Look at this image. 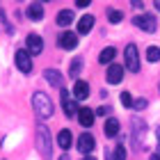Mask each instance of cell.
Listing matches in <instances>:
<instances>
[{"mask_svg": "<svg viewBox=\"0 0 160 160\" xmlns=\"http://www.w3.org/2000/svg\"><path fill=\"white\" fill-rule=\"evenodd\" d=\"M133 105L137 108V110H144V108H147V98H137V101H135Z\"/></svg>", "mask_w": 160, "mask_h": 160, "instance_id": "cell-25", "label": "cell"}, {"mask_svg": "<svg viewBox=\"0 0 160 160\" xmlns=\"http://www.w3.org/2000/svg\"><path fill=\"white\" fill-rule=\"evenodd\" d=\"M76 5H78V7H87V5H89V0H78Z\"/></svg>", "mask_w": 160, "mask_h": 160, "instance_id": "cell-26", "label": "cell"}, {"mask_svg": "<svg viewBox=\"0 0 160 160\" xmlns=\"http://www.w3.org/2000/svg\"><path fill=\"white\" fill-rule=\"evenodd\" d=\"M121 105H123V108H133V96H130L128 92L121 94Z\"/></svg>", "mask_w": 160, "mask_h": 160, "instance_id": "cell-24", "label": "cell"}, {"mask_svg": "<svg viewBox=\"0 0 160 160\" xmlns=\"http://www.w3.org/2000/svg\"><path fill=\"white\" fill-rule=\"evenodd\" d=\"M16 67L23 71V73H30V71H32V55L28 53L25 48L16 53Z\"/></svg>", "mask_w": 160, "mask_h": 160, "instance_id": "cell-7", "label": "cell"}, {"mask_svg": "<svg viewBox=\"0 0 160 160\" xmlns=\"http://www.w3.org/2000/svg\"><path fill=\"white\" fill-rule=\"evenodd\" d=\"M37 149L46 160L50 158V135H48V128H43L41 123L37 126Z\"/></svg>", "mask_w": 160, "mask_h": 160, "instance_id": "cell-3", "label": "cell"}, {"mask_svg": "<svg viewBox=\"0 0 160 160\" xmlns=\"http://www.w3.org/2000/svg\"><path fill=\"white\" fill-rule=\"evenodd\" d=\"M151 160H160V153H158V151H156L153 156H151Z\"/></svg>", "mask_w": 160, "mask_h": 160, "instance_id": "cell-27", "label": "cell"}, {"mask_svg": "<svg viewBox=\"0 0 160 160\" xmlns=\"http://www.w3.org/2000/svg\"><path fill=\"white\" fill-rule=\"evenodd\" d=\"M108 160H110V158H108Z\"/></svg>", "mask_w": 160, "mask_h": 160, "instance_id": "cell-32", "label": "cell"}, {"mask_svg": "<svg viewBox=\"0 0 160 160\" xmlns=\"http://www.w3.org/2000/svg\"><path fill=\"white\" fill-rule=\"evenodd\" d=\"M80 67H82V60H80V57H76V60L71 62V69H69L71 78H78V73H80Z\"/></svg>", "mask_w": 160, "mask_h": 160, "instance_id": "cell-22", "label": "cell"}, {"mask_svg": "<svg viewBox=\"0 0 160 160\" xmlns=\"http://www.w3.org/2000/svg\"><path fill=\"white\" fill-rule=\"evenodd\" d=\"M57 144H60L64 151L71 149V144H73V135H71L69 128H62V130H60V135H57Z\"/></svg>", "mask_w": 160, "mask_h": 160, "instance_id": "cell-12", "label": "cell"}, {"mask_svg": "<svg viewBox=\"0 0 160 160\" xmlns=\"http://www.w3.org/2000/svg\"><path fill=\"white\" fill-rule=\"evenodd\" d=\"M94 147H96V142H94V135H89V133H82L78 137V151L82 156H89L92 151H94Z\"/></svg>", "mask_w": 160, "mask_h": 160, "instance_id": "cell-6", "label": "cell"}, {"mask_svg": "<svg viewBox=\"0 0 160 160\" xmlns=\"http://www.w3.org/2000/svg\"><path fill=\"white\" fill-rule=\"evenodd\" d=\"M32 105H34V112H37L39 119H50L53 117V101H50L43 92H37L32 96Z\"/></svg>", "mask_w": 160, "mask_h": 160, "instance_id": "cell-1", "label": "cell"}, {"mask_svg": "<svg viewBox=\"0 0 160 160\" xmlns=\"http://www.w3.org/2000/svg\"><path fill=\"white\" fill-rule=\"evenodd\" d=\"M156 9L160 12V0H156Z\"/></svg>", "mask_w": 160, "mask_h": 160, "instance_id": "cell-30", "label": "cell"}, {"mask_svg": "<svg viewBox=\"0 0 160 160\" xmlns=\"http://www.w3.org/2000/svg\"><path fill=\"white\" fill-rule=\"evenodd\" d=\"M82 160H96V158H94V156H85Z\"/></svg>", "mask_w": 160, "mask_h": 160, "instance_id": "cell-28", "label": "cell"}, {"mask_svg": "<svg viewBox=\"0 0 160 160\" xmlns=\"http://www.w3.org/2000/svg\"><path fill=\"white\" fill-rule=\"evenodd\" d=\"M0 21H2V23H5V14H2V9H0Z\"/></svg>", "mask_w": 160, "mask_h": 160, "instance_id": "cell-29", "label": "cell"}, {"mask_svg": "<svg viewBox=\"0 0 160 160\" xmlns=\"http://www.w3.org/2000/svg\"><path fill=\"white\" fill-rule=\"evenodd\" d=\"M123 78V67L121 64H110V69H108V82L110 85H119Z\"/></svg>", "mask_w": 160, "mask_h": 160, "instance_id": "cell-10", "label": "cell"}, {"mask_svg": "<svg viewBox=\"0 0 160 160\" xmlns=\"http://www.w3.org/2000/svg\"><path fill=\"white\" fill-rule=\"evenodd\" d=\"M57 46L64 48V50H73V48L78 46V34L69 32V30H64L60 37H57Z\"/></svg>", "mask_w": 160, "mask_h": 160, "instance_id": "cell-5", "label": "cell"}, {"mask_svg": "<svg viewBox=\"0 0 160 160\" xmlns=\"http://www.w3.org/2000/svg\"><path fill=\"white\" fill-rule=\"evenodd\" d=\"M147 60H149V62H158V60H160V48H158V46H149Z\"/></svg>", "mask_w": 160, "mask_h": 160, "instance_id": "cell-20", "label": "cell"}, {"mask_svg": "<svg viewBox=\"0 0 160 160\" xmlns=\"http://www.w3.org/2000/svg\"><path fill=\"white\" fill-rule=\"evenodd\" d=\"M105 135L108 137H117L119 135V119H108L105 121Z\"/></svg>", "mask_w": 160, "mask_h": 160, "instance_id": "cell-17", "label": "cell"}, {"mask_svg": "<svg viewBox=\"0 0 160 160\" xmlns=\"http://www.w3.org/2000/svg\"><path fill=\"white\" fill-rule=\"evenodd\" d=\"M25 50L30 55H39L41 50H43V39L39 37V34H28V39H25Z\"/></svg>", "mask_w": 160, "mask_h": 160, "instance_id": "cell-8", "label": "cell"}, {"mask_svg": "<svg viewBox=\"0 0 160 160\" xmlns=\"http://www.w3.org/2000/svg\"><path fill=\"white\" fill-rule=\"evenodd\" d=\"M60 96H62V108H64V112H67L69 117H78V105H76V101L69 98V92L62 89Z\"/></svg>", "mask_w": 160, "mask_h": 160, "instance_id": "cell-9", "label": "cell"}, {"mask_svg": "<svg viewBox=\"0 0 160 160\" xmlns=\"http://www.w3.org/2000/svg\"><path fill=\"white\" fill-rule=\"evenodd\" d=\"M43 78H46V82H50L53 87H60L64 82L62 73H60V71H55V69H46V71H43Z\"/></svg>", "mask_w": 160, "mask_h": 160, "instance_id": "cell-13", "label": "cell"}, {"mask_svg": "<svg viewBox=\"0 0 160 160\" xmlns=\"http://www.w3.org/2000/svg\"><path fill=\"white\" fill-rule=\"evenodd\" d=\"M78 121L82 123L85 128H89L94 123V112L89 110V108H80V110H78Z\"/></svg>", "mask_w": 160, "mask_h": 160, "instance_id": "cell-14", "label": "cell"}, {"mask_svg": "<svg viewBox=\"0 0 160 160\" xmlns=\"http://www.w3.org/2000/svg\"><path fill=\"white\" fill-rule=\"evenodd\" d=\"M121 18H123V14L119 9H108V21L110 23H121Z\"/></svg>", "mask_w": 160, "mask_h": 160, "instance_id": "cell-21", "label": "cell"}, {"mask_svg": "<svg viewBox=\"0 0 160 160\" xmlns=\"http://www.w3.org/2000/svg\"><path fill=\"white\" fill-rule=\"evenodd\" d=\"M28 16H30L32 21H41V18H43V5H41V2L28 5Z\"/></svg>", "mask_w": 160, "mask_h": 160, "instance_id": "cell-15", "label": "cell"}, {"mask_svg": "<svg viewBox=\"0 0 160 160\" xmlns=\"http://www.w3.org/2000/svg\"><path fill=\"white\" fill-rule=\"evenodd\" d=\"M71 21H73V12L71 9H62L60 14H57V25L60 28H67Z\"/></svg>", "mask_w": 160, "mask_h": 160, "instance_id": "cell-18", "label": "cell"}, {"mask_svg": "<svg viewBox=\"0 0 160 160\" xmlns=\"http://www.w3.org/2000/svg\"><path fill=\"white\" fill-rule=\"evenodd\" d=\"M60 160H69V158H67V156H64V158H60Z\"/></svg>", "mask_w": 160, "mask_h": 160, "instance_id": "cell-31", "label": "cell"}, {"mask_svg": "<svg viewBox=\"0 0 160 160\" xmlns=\"http://www.w3.org/2000/svg\"><path fill=\"white\" fill-rule=\"evenodd\" d=\"M73 96L78 101H85L87 96H89V85L85 82V80H76V85H73Z\"/></svg>", "mask_w": 160, "mask_h": 160, "instance_id": "cell-11", "label": "cell"}, {"mask_svg": "<svg viewBox=\"0 0 160 160\" xmlns=\"http://www.w3.org/2000/svg\"><path fill=\"white\" fill-rule=\"evenodd\" d=\"M92 25H94V16L85 14V16L78 21V32H80V34H87V32L92 30Z\"/></svg>", "mask_w": 160, "mask_h": 160, "instance_id": "cell-16", "label": "cell"}, {"mask_svg": "<svg viewBox=\"0 0 160 160\" xmlns=\"http://www.w3.org/2000/svg\"><path fill=\"white\" fill-rule=\"evenodd\" d=\"M123 60H126V69L137 73L140 71V53H137V46L135 43H128L126 50H123Z\"/></svg>", "mask_w": 160, "mask_h": 160, "instance_id": "cell-2", "label": "cell"}, {"mask_svg": "<svg viewBox=\"0 0 160 160\" xmlns=\"http://www.w3.org/2000/svg\"><path fill=\"white\" fill-rule=\"evenodd\" d=\"M112 160H126V149H123L121 144H119L117 149H114V156H112Z\"/></svg>", "mask_w": 160, "mask_h": 160, "instance_id": "cell-23", "label": "cell"}, {"mask_svg": "<svg viewBox=\"0 0 160 160\" xmlns=\"http://www.w3.org/2000/svg\"><path fill=\"white\" fill-rule=\"evenodd\" d=\"M114 55H117V48H112V46H110V48H105L103 53L98 55V62H101V64H110V62L114 60Z\"/></svg>", "mask_w": 160, "mask_h": 160, "instance_id": "cell-19", "label": "cell"}, {"mask_svg": "<svg viewBox=\"0 0 160 160\" xmlns=\"http://www.w3.org/2000/svg\"><path fill=\"white\" fill-rule=\"evenodd\" d=\"M133 25L135 28H142L144 32H156L158 30V23L151 14H142V16H135L133 18Z\"/></svg>", "mask_w": 160, "mask_h": 160, "instance_id": "cell-4", "label": "cell"}]
</instances>
